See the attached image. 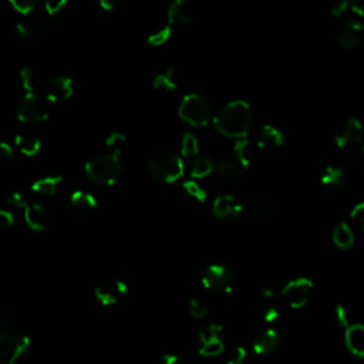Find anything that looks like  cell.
Segmentation results:
<instances>
[{
  "label": "cell",
  "instance_id": "6da1fadb",
  "mask_svg": "<svg viewBox=\"0 0 364 364\" xmlns=\"http://www.w3.org/2000/svg\"><path fill=\"white\" fill-rule=\"evenodd\" d=\"M30 347V337L20 325L16 303L8 299L0 313V364H17Z\"/></svg>",
  "mask_w": 364,
  "mask_h": 364
},
{
  "label": "cell",
  "instance_id": "7a4b0ae2",
  "mask_svg": "<svg viewBox=\"0 0 364 364\" xmlns=\"http://www.w3.org/2000/svg\"><path fill=\"white\" fill-rule=\"evenodd\" d=\"M214 125L225 137L245 138L252 125V110L249 104L244 100L226 102L214 117Z\"/></svg>",
  "mask_w": 364,
  "mask_h": 364
},
{
  "label": "cell",
  "instance_id": "3957f363",
  "mask_svg": "<svg viewBox=\"0 0 364 364\" xmlns=\"http://www.w3.org/2000/svg\"><path fill=\"white\" fill-rule=\"evenodd\" d=\"M120 152L121 151H114L110 154L98 155V157L89 160L84 165L89 178L98 185H104V187L114 185L121 175V168H122Z\"/></svg>",
  "mask_w": 364,
  "mask_h": 364
},
{
  "label": "cell",
  "instance_id": "277c9868",
  "mask_svg": "<svg viewBox=\"0 0 364 364\" xmlns=\"http://www.w3.org/2000/svg\"><path fill=\"white\" fill-rule=\"evenodd\" d=\"M148 170L152 176L160 181L175 182L185 172V165L178 154L170 149H160L151 155L148 160Z\"/></svg>",
  "mask_w": 364,
  "mask_h": 364
},
{
  "label": "cell",
  "instance_id": "5b68a950",
  "mask_svg": "<svg viewBox=\"0 0 364 364\" xmlns=\"http://www.w3.org/2000/svg\"><path fill=\"white\" fill-rule=\"evenodd\" d=\"M178 114L194 127H205L212 118V104L202 94L190 93L182 97Z\"/></svg>",
  "mask_w": 364,
  "mask_h": 364
},
{
  "label": "cell",
  "instance_id": "8992f818",
  "mask_svg": "<svg viewBox=\"0 0 364 364\" xmlns=\"http://www.w3.org/2000/svg\"><path fill=\"white\" fill-rule=\"evenodd\" d=\"M62 20L59 17L23 19L16 23L15 35L24 43H39L46 35H53L59 30Z\"/></svg>",
  "mask_w": 364,
  "mask_h": 364
},
{
  "label": "cell",
  "instance_id": "52a82bcc",
  "mask_svg": "<svg viewBox=\"0 0 364 364\" xmlns=\"http://www.w3.org/2000/svg\"><path fill=\"white\" fill-rule=\"evenodd\" d=\"M203 288L218 295H230L237 289L238 276L232 268L221 264L210 265L202 273Z\"/></svg>",
  "mask_w": 364,
  "mask_h": 364
},
{
  "label": "cell",
  "instance_id": "ba28073f",
  "mask_svg": "<svg viewBox=\"0 0 364 364\" xmlns=\"http://www.w3.org/2000/svg\"><path fill=\"white\" fill-rule=\"evenodd\" d=\"M199 354L202 357H218L225 350L224 329L219 325L210 323L199 329L198 331Z\"/></svg>",
  "mask_w": 364,
  "mask_h": 364
},
{
  "label": "cell",
  "instance_id": "9c48e42d",
  "mask_svg": "<svg viewBox=\"0 0 364 364\" xmlns=\"http://www.w3.org/2000/svg\"><path fill=\"white\" fill-rule=\"evenodd\" d=\"M313 292V282L307 277H296L284 286L282 296L292 309L304 307Z\"/></svg>",
  "mask_w": 364,
  "mask_h": 364
},
{
  "label": "cell",
  "instance_id": "30bf717a",
  "mask_svg": "<svg viewBox=\"0 0 364 364\" xmlns=\"http://www.w3.org/2000/svg\"><path fill=\"white\" fill-rule=\"evenodd\" d=\"M17 118L23 122H42L48 118V111L36 93H26L19 104Z\"/></svg>",
  "mask_w": 364,
  "mask_h": 364
},
{
  "label": "cell",
  "instance_id": "8fae6325",
  "mask_svg": "<svg viewBox=\"0 0 364 364\" xmlns=\"http://www.w3.org/2000/svg\"><path fill=\"white\" fill-rule=\"evenodd\" d=\"M127 292H128L127 283L122 282L121 279L102 280L94 289V295L102 306L117 304L127 295Z\"/></svg>",
  "mask_w": 364,
  "mask_h": 364
},
{
  "label": "cell",
  "instance_id": "7c38bea8",
  "mask_svg": "<svg viewBox=\"0 0 364 364\" xmlns=\"http://www.w3.org/2000/svg\"><path fill=\"white\" fill-rule=\"evenodd\" d=\"M364 28L363 24L356 20H349L342 23L336 29V42L343 48H357L363 44Z\"/></svg>",
  "mask_w": 364,
  "mask_h": 364
},
{
  "label": "cell",
  "instance_id": "4fadbf2b",
  "mask_svg": "<svg viewBox=\"0 0 364 364\" xmlns=\"http://www.w3.org/2000/svg\"><path fill=\"white\" fill-rule=\"evenodd\" d=\"M363 134H364V129H363L361 122L350 117V118H346L339 127H337L336 133H334V141L337 147L345 148L349 145L358 144L363 138Z\"/></svg>",
  "mask_w": 364,
  "mask_h": 364
},
{
  "label": "cell",
  "instance_id": "5bb4252c",
  "mask_svg": "<svg viewBox=\"0 0 364 364\" xmlns=\"http://www.w3.org/2000/svg\"><path fill=\"white\" fill-rule=\"evenodd\" d=\"M73 93H74L73 80L66 75L50 77L44 86V94L50 102L69 100L73 95Z\"/></svg>",
  "mask_w": 364,
  "mask_h": 364
},
{
  "label": "cell",
  "instance_id": "9a60e30c",
  "mask_svg": "<svg viewBox=\"0 0 364 364\" xmlns=\"http://www.w3.org/2000/svg\"><path fill=\"white\" fill-rule=\"evenodd\" d=\"M24 221L30 229L42 232L50 226L51 221H53V215H51V211L46 205L40 202H33L26 206Z\"/></svg>",
  "mask_w": 364,
  "mask_h": 364
},
{
  "label": "cell",
  "instance_id": "2e32d148",
  "mask_svg": "<svg viewBox=\"0 0 364 364\" xmlns=\"http://www.w3.org/2000/svg\"><path fill=\"white\" fill-rule=\"evenodd\" d=\"M97 199L94 195L86 191H74L69 199L70 211L80 219H86L97 210Z\"/></svg>",
  "mask_w": 364,
  "mask_h": 364
},
{
  "label": "cell",
  "instance_id": "e0dca14e",
  "mask_svg": "<svg viewBox=\"0 0 364 364\" xmlns=\"http://www.w3.org/2000/svg\"><path fill=\"white\" fill-rule=\"evenodd\" d=\"M275 201L271 197H259L246 211V222L257 224L271 219L275 214Z\"/></svg>",
  "mask_w": 364,
  "mask_h": 364
},
{
  "label": "cell",
  "instance_id": "ac0fdd59",
  "mask_svg": "<svg viewBox=\"0 0 364 364\" xmlns=\"http://www.w3.org/2000/svg\"><path fill=\"white\" fill-rule=\"evenodd\" d=\"M212 212L218 218H238L244 212V206L233 195L224 194L214 201Z\"/></svg>",
  "mask_w": 364,
  "mask_h": 364
},
{
  "label": "cell",
  "instance_id": "d6986e66",
  "mask_svg": "<svg viewBox=\"0 0 364 364\" xmlns=\"http://www.w3.org/2000/svg\"><path fill=\"white\" fill-rule=\"evenodd\" d=\"M280 346V334L275 329H265L259 333L252 345L255 354L269 356L277 350Z\"/></svg>",
  "mask_w": 364,
  "mask_h": 364
},
{
  "label": "cell",
  "instance_id": "ffe728a7",
  "mask_svg": "<svg viewBox=\"0 0 364 364\" xmlns=\"http://www.w3.org/2000/svg\"><path fill=\"white\" fill-rule=\"evenodd\" d=\"M195 17V8L190 0H175L168 8L167 20L170 24H187Z\"/></svg>",
  "mask_w": 364,
  "mask_h": 364
},
{
  "label": "cell",
  "instance_id": "44dd1931",
  "mask_svg": "<svg viewBox=\"0 0 364 364\" xmlns=\"http://www.w3.org/2000/svg\"><path fill=\"white\" fill-rule=\"evenodd\" d=\"M345 345L354 357L364 358V325L353 323L345 330Z\"/></svg>",
  "mask_w": 364,
  "mask_h": 364
},
{
  "label": "cell",
  "instance_id": "7402d4cb",
  "mask_svg": "<svg viewBox=\"0 0 364 364\" xmlns=\"http://www.w3.org/2000/svg\"><path fill=\"white\" fill-rule=\"evenodd\" d=\"M283 143H284L283 133L279 128L271 124L264 125V128L261 129V133H259V137H257V145L259 148H264V149H273V148L282 147Z\"/></svg>",
  "mask_w": 364,
  "mask_h": 364
},
{
  "label": "cell",
  "instance_id": "603a6c76",
  "mask_svg": "<svg viewBox=\"0 0 364 364\" xmlns=\"http://www.w3.org/2000/svg\"><path fill=\"white\" fill-rule=\"evenodd\" d=\"M154 89L163 91H172L178 87V73L174 67H163L155 74L152 80Z\"/></svg>",
  "mask_w": 364,
  "mask_h": 364
},
{
  "label": "cell",
  "instance_id": "cb8c5ba5",
  "mask_svg": "<svg viewBox=\"0 0 364 364\" xmlns=\"http://www.w3.org/2000/svg\"><path fill=\"white\" fill-rule=\"evenodd\" d=\"M63 182V176L56 174V175H46L39 179H36L32 185V191L40 194V195H55Z\"/></svg>",
  "mask_w": 364,
  "mask_h": 364
},
{
  "label": "cell",
  "instance_id": "d4e9b609",
  "mask_svg": "<svg viewBox=\"0 0 364 364\" xmlns=\"http://www.w3.org/2000/svg\"><path fill=\"white\" fill-rule=\"evenodd\" d=\"M215 172L218 178L224 182H235L242 178V168L230 160H219L215 165Z\"/></svg>",
  "mask_w": 364,
  "mask_h": 364
},
{
  "label": "cell",
  "instance_id": "484cf974",
  "mask_svg": "<svg viewBox=\"0 0 364 364\" xmlns=\"http://www.w3.org/2000/svg\"><path fill=\"white\" fill-rule=\"evenodd\" d=\"M331 238L337 248L345 249V251L350 249L354 245V233L346 222H340L334 226Z\"/></svg>",
  "mask_w": 364,
  "mask_h": 364
},
{
  "label": "cell",
  "instance_id": "4316f807",
  "mask_svg": "<svg viewBox=\"0 0 364 364\" xmlns=\"http://www.w3.org/2000/svg\"><path fill=\"white\" fill-rule=\"evenodd\" d=\"M15 143L17 148L24 155H28V157H33V155H36L42 148L40 138L36 136H30V134H17L15 138Z\"/></svg>",
  "mask_w": 364,
  "mask_h": 364
},
{
  "label": "cell",
  "instance_id": "83f0119b",
  "mask_svg": "<svg viewBox=\"0 0 364 364\" xmlns=\"http://www.w3.org/2000/svg\"><path fill=\"white\" fill-rule=\"evenodd\" d=\"M346 172L343 168L340 167H334V165H329L323 170L322 175H320V181L323 185H329V187H342L345 185L346 182Z\"/></svg>",
  "mask_w": 364,
  "mask_h": 364
},
{
  "label": "cell",
  "instance_id": "f1b7e54d",
  "mask_svg": "<svg viewBox=\"0 0 364 364\" xmlns=\"http://www.w3.org/2000/svg\"><path fill=\"white\" fill-rule=\"evenodd\" d=\"M182 194L192 203H203L206 201V191L197 181H185L182 184Z\"/></svg>",
  "mask_w": 364,
  "mask_h": 364
},
{
  "label": "cell",
  "instance_id": "f546056e",
  "mask_svg": "<svg viewBox=\"0 0 364 364\" xmlns=\"http://www.w3.org/2000/svg\"><path fill=\"white\" fill-rule=\"evenodd\" d=\"M235 154L242 167H249L253 160V148H252L251 141L246 138L238 140L235 144Z\"/></svg>",
  "mask_w": 364,
  "mask_h": 364
},
{
  "label": "cell",
  "instance_id": "4dcf8cb0",
  "mask_svg": "<svg viewBox=\"0 0 364 364\" xmlns=\"http://www.w3.org/2000/svg\"><path fill=\"white\" fill-rule=\"evenodd\" d=\"M215 170V164L211 158L208 157H198L194 160L191 167V174L194 178H203L210 175Z\"/></svg>",
  "mask_w": 364,
  "mask_h": 364
},
{
  "label": "cell",
  "instance_id": "1f68e13d",
  "mask_svg": "<svg viewBox=\"0 0 364 364\" xmlns=\"http://www.w3.org/2000/svg\"><path fill=\"white\" fill-rule=\"evenodd\" d=\"M20 80L21 87L26 93H35L37 84H39V74L32 67H23L20 70Z\"/></svg>",
  "mask_w": 364,
  "mask_h": 364
},
{
  "label": "cell",
  "instance_id": "d6a6232c",
  "mask_svg": "<svg viewBox=\"0 0 364 364\" xmlns=\"http://www.w3.org/2000/svg\"><path fill=\"white\" fill-rule=\"evenodd\" d=\"M188 310H190L191 318H194L197 320H201V319H203L208 315V311H210V307H208V304L202 299L191 298L190 299V304H188Z\"/></svg>",
  "mask_w": 364,
  "mask_h": 364
},
{
  "label": "cell",
  "instance_id": "836d02e7",
  "mask_svg": "<svg viewBox=\"0 0 364 364\" xmlns=\"http://www.w3.org/2000/svg\"><path fill=\"white\" fill-rule=\"evenodd\" d=\"M198 149H199L198 138L191 133H185L184 137H182V141H181L182 154H184L185 157H191V155H195L198 152Z\"/></svg>",
  "mask_w": 364,
  "mask_h": 364
},
{
  "label": "cell",
  "instance_id": "e575fe53",
  "mask_svg": "<svg viewBox=\"0 0 364 364\" xmlns=\"http://www.w3.org/2000/svg\"><path fill=\"white\" fill-rule=\"evenodd\" d=\"M172 35V29H171V26H164V28L158 29L157 32H154L148 36L147 42L151 44V46H163L165 44L170 37Z\"/></svg>",
  "mask_w": 364,
  "mask_h": 364
},
{
  "label": "cell",
  "instance_id": "d590c367",
  "mask_svg": "<svg viewBox=\"0 0 364 364\" xmlns=\"http://www.w3.org/2000/svg\"><path fill=\"white\" fill-rule=\"evenodd\" d=\"M334 319H336V323L345 330L353 325L350 313H349V309L345 304H337L334 307Z\"/></svg>",
  "mask_w": 364,
  "mask_h": 364
},
{
  "label": "cell",
  "instance_id": "8d00e7d4",
  "mask_svg": "<svg viewBox=\"0 0 364 364\" xmlns=\"http://www.w3.org/2000/svg\"><path fill=\"white\" fill-rule=\"evenodd\" d=\"M9 3L17 13L23 16H30L37 6L36 0H10Z\"/></svg>",
  "mask_w": 364,
  "mask_h": 364
},
{
  "label": "cell",
  "instance_id": "74e56055",
  "mask_svg": "<svg viewBox=\"0 0 364 364\" xmlns=\"http://www.w3.org/2000/svg\"><path fill=\"white\" fill-rule=\"evenodd\" d=\"M246 358H248V350L244 346H238L228 353L224 364H244Z\"/></svg>",
  "mask_w": 364,
  "mask_h": 364
},
{
  "label": "cell",
  "instance_id": "f35d334b",
  "mask_svg": "<svg viewBox=\"0 0 364 364\" xmlns=\"http://www.w3.org/2000/svg\"><path fill=\"white\" fill-rule=\"evenodd\" d=\"M67 5V0H47L44 2L46 15L50 17H57Z\"/></svg>",
  "mask_w": 364,
  "mask_h": 364
},
{
  "label": "cell",
  "instance_id": "ab89813d",
  "mask_svg": "<svg viewBox=\"0 0 364 364\" xmlns=\"http://www.w3.org/2000/svg\"><path fill=\"white\" fill-rule=\"evenodd\" d=\"M350 218L358 226V229L364 232V202H358L353 206V210L350 211Z\"/></svg>",
  "mask_w": 364,
  "mask_h": 364
},
{
  "label": "cell",
  "instance_id": "60d3db41",
  "mask_svg": "<svg viewBox=\"0 0 364 364\" xmlns=\"http://www.w3.org/2000/svg\"><path fill=\"white\" fill-rule=\"evenodd\" d=\"M6 202H8L9 205L15 206V208H24V210H26V206L29 205L28 201H26V198L23 197V194L19 192V191H13V192L8 194Z\"/></svg>",
  "mask_w": 364,
  "mask_h": 364
},
{
  "label": "cell",
  "instance_id": "b9f144b4",
  "mask_svg": "<svg viewBox=\"0 0 364 364\" xmlns=\"http://www.w3.org/2000/svg\"><path fill=\"white\" fill-rule=\"evenodd\" d=\"M127 143V137L122 134V133H111L109 137H107V140H106V144H107V147H114L116 148V151H121L120 148H121V145L122 144H125Z\"/></svg>",
  "mask_w": 364,
  "mask_h": 364
},
{
  "label": "cell",
  "instance_id": "7bdbcfd3",
  "mask_svg": "<svg viewBox=\"0 0 364 364\" xmlns=\"http://www.w3.org/2000/svg\"><path fill=\"white\" fill-rule=\"evenodd\" d=\"M0 158H2L3 163H6V164H12L13 163L15 152H13L12 145L9 143H6V141L0 143Z\"/></svg>",
  "mask_w": 364,
  "mask_h": 364
},
{
  "label": "cell",
  "instance_id": "ee69618b",
  "mask_svg": "<svg viewBox=\"0 0 364 364\" xmlns=\"http://www.w3.org/2000/svg\"><path fill=\"white\" fill-rule=\"evenodd\" d=\"M349 9V2L347 0H336V2H333L329 8L330 10V15L334 16V17H339L342 15H345V12Z\"/></svg>",
  "mask_w": 364,
  "mask_h": 364
},
{
  "label": "cell",
  "instance_id": "f6af8a7d",
  "mask_svg": "<svg viewBox=\"0 0 364 364\" xmlns=\"http://www.w3.org/2000/svg\"><path fill=\"white\" fill-rule=\"evenodd\" d=\"M13 224H15V217L12 211H8V210L0 211V226L10 228Z\"/></svg>",
  "mask_w": 364,
  "mask_h": 364
},
{
  "label": "cell",
  "instance_id": "bcb514c9",
  "mask_svg": "<svg viewBox=\"0 0 364 364\" xmlns=\"http://www.w3.org/2000/svg\"><path fill=\"white\" fill-rule=\"evenodd\" d=\"M279 315H280V311L276 306H268L264 311V319L266 323H273L275 320H277Z\"/></svg>",
  "mask_w": 364,
  "mask_h": 364
},
{
  "label": "cell",
  "instance_id": "7dc6e473",
  "mask_svg": "<svg viewBox=\"0 0 364 364\" xmlns=\"http://www.w3.org/2000/svg\"><path fill=\"white\" fill-rule=\"evenodd\" d=\"M352 9L356 15L364 19V0H354V2L352 3Z\"/></svg>",
  "mask_w": 364,
  "mask_h": 364
},
{
  "label": "cell",
  "instance_id": "c3c4849f",
  "mask_svg": "<svg viewBox=\"0 0 364 364\" xmlns=\"http://www.w3.org/2000/svg\"><path fill=\"white\" fill-rule=\"evenodd\" d=\"M160 364H179V358L175 354H164Z\"/></svg>",
  "mask_w": 364,
  "mask_h": 364
},
{
  "label": "cell",
  "instance_id": "681fc988",
  "mask_svg": "<svg viewBox=\"0 0 364 364\" xmlns=\"http://www.w3.org/2000/svg\"><path fill=\"white\" fill-rule=\"evenodd\" d=\"M100 6H101L104 10L111 12V10L116 9L117 3L114 2V0H100Z\"/></svg>",
  "mask_w": 364,
  "mask_h": 364
},
{
  "label": "cell",
  "instance_id": "f907efd6",
  "mask_svg": "<svg viewBox=\"0 0 364 364\" xmlns=\"http://www.w3.org/2000/svg\"><path fill=\"white\" fill-rule=\"evenodd\" d=\"M275 293H276V291H275V288H273L272 284H265L264 288H262V295H264L266 299L273 298Z\"/></svg>",
  "mask_w": 364,
  "mask_h": 364
},
{
  "label": "cell",
  "instance_id": "816d5d0a",
  "mask_svg": "<svg viewBox=\"0 0 364 364\" xmlns=\"http://www.w3.org/2000/svg\"><path fill=\"white\" fill-rule=\"evenodd\" d=\"M357 165L364 172V145L360 148V151L357 154Z\"/></svg>",
  "mask_w": 364,
  "mask_h": 364
}]
</instances>
